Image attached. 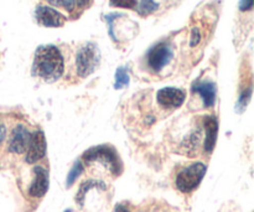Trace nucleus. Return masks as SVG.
Returning a JSON list of instances; mask_svg holds the SVG:
<instances>
[{
    "label": "nucleus",
    "instance_id": "nucleus-24",
    "mask_svg": "<svg viewBox=\"0 0 254 212\" xmlns=\"http://www.w3.org/2000/svg\"><path fill=\"white\" fill-rule=\"evenodd\" d=\"M66 212H71V210H67V211H66Z\"/></svg>",
    "mask_w": 254,
    "mask_h": 212
},
{
    "label": "nucleus",
    "instance_id": "nucleus-13",
    "mask_svg": "<svg viewBox=\"0 0 254 212\" xmlns=\"http://www.w3.org/2000/svg\"><path fill=\"white\" fill-rule=\"evenodd\" d=\"M93 188H101L102 190H104V189H106V185H104V183H102V181H98V180H87L84 181V183H82V185L79 186L78 191H77L76 198H74V200H76V203L78 204L79 206H83L84 199H86V194Z\"/></svg>",
    "mask_w": 254,
    "mask_h": 212
},
{
    "label": "nucleus",
    "instance_id": "nucleus-23",
    "mask_svg": "<svg viewBox=\"0 0 254 212\" xmlns=\"http://www.w3.org/2000/svg\"><path fill=\"white\" fill-rule=\"evenodd\" d=\"M89 2H91V0H77V5H78V6H81V7L87 6Z\"/></svg>",
    "mask_w": 254,
    "mask_h": 212
},
{
    "label": "nucleus",
    "instance_id": "nucleus-11",
    "mask_svg": "<svg viewBox=\"0 0 254 212\" xmlns=\"http://www.w3.org/2000/svg\"><path fill=\"white\" fill-rule=\"evenodd\" d=\"M192 93H197L202 99L203 106L211 108L216 102V84L212 81H197L192 84Z\"/></svg>",
    "mask_w": 254,
    "mask_h": 212
},
{
    "label": "nucleus",
    "instance_id": "nucleus-9",
    "mask_svg": "<svg viewBox=\"0 0 254 212\" xmlns=\"http://www.w3.org/2000/svg\"><path fill=\"white\" fill-rule=\"evenodd\" d=\"M186 93L180 88H174V87H166V88H161L156 94V99L158 103L160 104L163 108H179L183 106L185 102Z\"/></svg>",
    "mask_w": 254,
    "mask_h": 212
},
{
    "label": "nucleus",
    "instance_id": "nucleus-16",
    "mask_svg": "<svg viewBox=\"0 0 254 212\" xmlns=\"http://www.w3.org/2000/svg\"><path fill=\"white\" fill-rule=\"evenodd\" d=\"M82 171H83V165H82L81 161H76L73 168H72L71 171L68 173V176H67V180H66L67 188H71V186L73 185L74 181H76L77 179H78V176L82 174Z\"/></svg>",
    "mask_w": 254,
    "mask_h": 212
},
{
    "label": "nucleus",
    "instance_id": "nucleus-3",
    "mask_svg": "<svg viewBox=\"0 0 254 212\" xmlns=\"http://www.w3.org/2000/svg\"><path fill=\"white\" fill-rule=\"evenodd\" d=\"M207 166L202 163H193L186 166L176 176L175 185L179 191L184 194H190L198 188L205 176Z\"/></svg>",
    "mask_w": 254,
    "mask_h": 212
},
{
    "label": "nucleus",
    "instance_id": "nucleus-6",
    "mask_svg": "<svg viewBox=\"0 0 254 212\" xmlns=\"http://www.w3.org/2000/svg\"><path fill=\"white\" fill-rule=\"evenodd\" d=\"M46 154V139H45L42 131H36L31 133L29 145L26 149L25 161L27 164H35L36 161L41 160Z\"/></svg>",
    "mask_w": 254,
    "mask_h": 212
},
{
    "label": "nucleus",
    "instance_id": "nucleus-2",
    "mask_svg": "<svg viewBox=\"0 0 254 212\" xmlns=\"http://www.w3.org/2000/svg\"><path fill=\"white\" fill-rule=\"evenodd\" d=\"M83 161L86 164H102L113 176H119L123 173V163L116 149L111 145H98L88 149L83 154Z\"/></svg>",
    "mask_w": 254,
    "mask_h": 212
},
{
    "label": "nucleus",
    "instance_id": "nucleus-14",
    "mask_svg": "<svg viewBox=\"0 0 254 212\" xmlns=\"http://www.w3.org/2000/svg\"><path fill=\"white\" fill-rule=\"evenodd\" d=\"M159 5L156 4L154 0H140V1L136 4L135 10L141 15V16H145V15L151 14L155 10H158Z\"/></svg>",
    "mask_w": 254,
    "mask_h": 212
},
{
    "label": "nucleus",
    "instance_id": "nucleus-10",
    "mask_svg": "<svg viewBox=\"0 0 254 212\" xmlns=\"http://www.w3.org/2000/svg\"><path fill=\"white\" fill-rule=\"evenodd\" d=\"M49 190V171L42 166L34 168V179L29 188V195L31 198L41 199Z\"/></svg>",
    "mask_w": 254,
    "mask_h": 212
},
{
    "label": "nucleus",
    "instance_id": "nucleus-15",
    "mask_svg": "<svg viewBox=\"0 0 254 212\" xmlns=\"http://www.w3.org/2000/svg\"><path fill=\"white\" fill-rule=\"evenodd\" d=\"M129 73L126 67H119L116 71V82H114V88L121 89L129 84Z\"/></svg>",
    "mask_w": 254,
    "mask_h": 212
},
{
    "label": "nucleus",
    "instance_id": "nucleus-12",
    "mask_svg": "<svg viewBox=\"0 0 254 212\" xmlns=\"http://www.w3.org/2000/svg\"><path fill=\"white\" fill-rule=\"evenodd\" d=\"M203 128H205V141H203V149L206 153H211L215 148L216 138L218 132V122L215 116H206L202 118Z\"/></svg>",
    "mask_w": 254,
    "mask_h": 212
},
{
    "label": "nucleus",
    "instance_id": "nucleus-17",
    "mask_svg": "<svg viewBox=\"0 0 254 212\" xmlns=\"http://www.w3.org/2000/svg\"><path fill=\"white\" fill-rule=\"evenodd\" d=\"M49 4L54 5V6L57 7H62L66 11L72 12L74 10L77 5V0H46Z\"/></svg>",
    "mask_w": 254,
    "mask_h": 212
},
{
    "label": "nucleus",
    "instance_id": "nucleus-21",
    "mask_svg": "<svg viewBox=\"0 0 254 212\" xmlns=\"http://www.w3.org/2000/svg\"><path fill=\"white\" fill-rule=\"evenodd\" d=\"M5 136H6V128H5V126L0 124V146H1L2 141H4Z\"/></svg>",
    "mask_w": 254,
    "mask_h": 212
},
{
    "label": "nucleus",
    "instance_id": "nucleus-19",
    "mask_svg": "<svg viewBox=\"0 0 254 212\" xmlns=\"http://www.w3.org/2000/svg\"><path fill=\"white\" fill-rule=\"evenodd\" d=\"M201 40V34H200V30L197 27L192 29V34H191V41H190V46L193 47L200 42Z\"/></svg>",
    "mask_w": 254,
    "mask_h": 212
},
{
    "label": "nucleus",
    "instance_id": "nucleus-20",
    "mask_svg": "<svg viewBox=\"0 0 254 212\" xmlns=\"http://www.w3.org/2000/svg\"><path fill=\"white\" fill-rule=\"evenodd\" d=\"M253 7V0H240L241 11H248Z\"/></svg>",
    "mask_w": 254,
    "mask_h": 212
},
{
    "label": "nucleus",
    "instance_id": "nucleus-1",
    "mask_svg": "<svg viewBox=\"0 0 254 212\" xmlns=\"http://www.w3.org/2000/svg\"><path fill=\"white\" fill-rule=\"evenodd\" d=\"M64 61L61 51L54 45H42L35 52L32 72L47 82H54L64 74Z\"/></svg>",
    "mask_w": 254,
    "mask_h": 212
},
{
    "label": "nucleus",
    "instance_id": "nucleus-4",
    "mask_svg": "<svg viewBox=\"0 0 254 212\" xmlns=\"http://www.w3.org/2000/svg\"><path fill=\"white\" fill-rule=\"evenodd\" d=\"M101 61V54L98 47L92 42H88L78 50L76 55L77 74L82 78H86L93 73Z\"/></svg>",
    "mask_w": 254,
    "mask_h": 212
},
{
    "label": "nucleus",
    "instance_id": "nucleus-8",
    "mask_svg": "<svg viewBox=\"0 0 254 212\" xmlns=\"http://www.w3.org/2000/svg\"><path fill=\"white\" fill-rule=\"evenodd\" d=\"M30 138H31V133L27 131V128L19 124L12 129L10 134L9 141H7V151L11 154L25 153L29 145Z\"/></svg>",
    "mask_w": 254,
    "mask_h": 212
},
{
    "label": "nucleus",
    "instance_id": "nucleus-7",
    "mask_svg": "<svg viewBox=\"0 0 254 212\" xmlns=\"http://www.w3.org/2000/svg\"><path fill=\"white\" fill-rule=\"evenodd\" d=\"M35 16L37 22L46 27H61L66 22V16L56 9L46 5H40L35 10Z\"/></svg>",
    "mask_w": 254,
    "mask_h": 212
},
{
    "label": "nucleus",
    "instance_id": "nucleus-22",
    "mask_svg": "<svg viewBox=\"0 0 254 212\" xmlns=\"http://www.w3.org/2000/svg\"><path fill=\"white\" fill-rule=\"evenodd\" d=\"M114 212H130L128 210V209L126 208L124 205H117L116 210H114Z\"/></svg>",
    "mask_w": 254,
    "mask_h": 212
},
{
    "label": "nucleus",
    "instance_id": "nucleus-5",
    "mask_svg": "<svg viewBox=\"0 0 254 212\" xmlns=\"http://www.w3.org/2000/svg\"><path fill=\"white\" fill-rule=\"evenodd\" d=\"M174 51L168 42H159L148 52V66L154 72H160L170 64Z\"/></svg>",
    "mask_w": 254,
    "mask_h": 212
},
{
    "label": "nucleus",
    "instance_id": "nucleus-18",
    "mask_svg": "<svg viewBox=\"0 0 254 212\" xmlns=\"http://www.w3.org/2000/svg\"><path fill=\"white\" fill-rule=\"evenodd\" d=\"M112 6L124 7V9H135L138 0H109Z\"/></svg>",
    "mask_w": 254,
    "mask_h": 212
}]
</instances>
